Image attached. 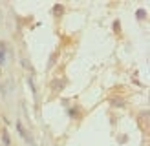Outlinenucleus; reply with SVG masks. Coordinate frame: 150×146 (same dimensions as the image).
Listing matches in <instances>:
<instances>
[{
    "label": "nucleus",
    "mask_w": 150,
    "mask_h": 146,
    "mask_svg": "<svg viewBox=\"0 0 150 146\" xmlns=\"http://www.w3.org/2000/svg\"><path fill=\"white\" fill-rule=\"evenodd\" d=\"M62 86H64V80H55V82H53V90L55 91H61Z\"/></svg>",
    "instance_id": "f03ea898"
},
{
    "label": "nucleus",
    "mask_w": 150,
    "mask_h": 146,
    "mask_svg": "<svg viewBox=\"0 0 150 146\" xmlns=\"http://www.w3.org/2000/svg\"><path fill=\"white\" fill-rule=\"evenodd\" d=\"M145 17H146V11L145 9H139L137 11V18H145Z\"/></svg>",
    "instance_id": "20e7f679"
},
{
    "label": "nucleus",
    "mask_w": 150,
    "mask_h": 146,
    "mask_svg": "<svg viewBox=\"0 0 150 146\" xmlns=\"http://www.w3.org/2000/svg\"><path fill=\"white\" fill-rule=\"evenodd\" d=\"M114 104H117V106H123V100H121V99H114Z\"/></svg>",
    "instance_id": "423d86ee"
},
{
    "label": "nucleus",
    "mask_w": 150,
    "mask_h": 146,
    "mask_svg": "<svg viewBox=\"0 0 150 146\" xmlns=\"http://www.w3.org/2000/svg\"><path fill=\"white\" fill-rule=\"evenodd\" d=\"M6 60V44L0 42V64H4Z\"/></svg>",
    "instance_id": "f257e3e1"
},
{
    "label": "nucleus",
    "mask_w": 150,
    "mask_h": 146,
    "mask_svg": "<svg viewBox=\"0 0 150 146\" xmlns=\"http://www.w3.org/2000/svg\"><path fill=\"white\" fill-rule=\"evenodd\" d=\"M4 142H6V146H7V144H9V135H7V133H6V131H4Z\"/></svg>",
    "instance_id": "39448f33"
},
{
    "label": "nucleus",
    "mask_w": 150,
    "mask_h": 146,
    "mask_svg": "<svg viewBox=\"0 0 150 146\" xmlns=\"http://www.w3.org/2000/svg\"><path fill=\"white\" fill-rule=\"evenodd\" d=\"M62 11H64V7H62V6H55V7H53V13H55V15H61Z\"/></svg>",
    "instance_id": "7ed1b4c3"
}]
</instances>
